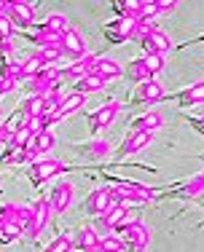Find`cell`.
<instances>
[{"mask_svg": "<svg viewBox=\"0 0 204 252\" xmlns=\"http://www.w3.org/2000/svg\"><path fill=\"white\" fill-rule=\"evenodd\" d=\"M19 113L27 118H43V94H30V97L19 105Z\"/></svg>", "mask_w": 204, "mask_h": 252, "instance_id": "obj_24", "label": "cell"}, {"mask_svg": "<svg viewBox=\"0 0 204 252\" xmlns=\"http://www.w3.org/2000/svg\"><path fill=\"white\" fill-rule=\"evenodd\" d=\"M156 134H148V131H127V137L121 140V145H118V151L113 153V166H118L124 158H132V156L142 153L148 145L153 142Z\"/></svg>", "mask_w": 204, "mask_h": 252, "instance_id": "obj_3", "label": "cell"}, {"mask_svg": "<svg viewBox=\"0 0 204 252\" xmlns=\"http://www.w3.org/2000/svg\"><path fill=\"white\" fill-rule=\"evenodd\" d=\"M196 201H199V204H202V207H204V193H202V196H199V199H196Z\"/></svg>", "mask_w": 204, "mask_h": 252, "instance_id": "obj_39", "label": "cell"}, {"mask_svg": "<svg viewBox=\"0 0 204 252\" xmlns=\"http://www.w3.org/2000/svg\"><path fill=\"white\" fill-rule=\"evenodd\" d=\"M177 11V3L175 0H156V19L159 16H170Z\"/></svg>", "mask_w": 204, "mask_h": 252, "instance_id": "obj_34", "label": "cell"}, {"mask_svg": "<svg viewBox=\"0 0 204 252\" xmlns=\"http://www.w3.org/2000/svg\"><path fill=\"white\" fill-rule=\"evenodd\" d=\"M30 215H33V204H19V201L0 204V223H19V225H27Z\"/></svg>", "mask_w": 204, "mask_h": 252, "instance_id": "obj_15", "label": "cell"}, {"mask_svg": "<svg viewBox=\"0 0 204 252\" xmlns=\"http://www.w3.org/2000/svg\"><path fill=\"white\" fill-rule=\"evenodd\" d=\"M140 59H142V64H145V70L151 78H159V73L167 64V57H161V54H142Z\"/></svg>", "mask_w": 204, "mask_h": 252, "instance_id": "obj_30", "label": "cell"}, {"mask_svg": "<svg viewBox=\"0 0 204 252\" xmlns=\"http://www.w3.org/2000/svg\"><path fill=\"white\" fill-rule=\"evenodd\" d=\"M118 113H121V102H118V99H107L102 107H97V110H92V113L86 116V124H89V129H92V134H97V131L110 129V126L116 124Z\"/></svg>", "mask_w": 204, "mask_h": 252, "instance_id": "obj_6", "label": "cell"}, {"mask_svg": "<svg viewBox=\"0 0 204 252\" xmlns=\"http://www.w3.org/2000/svg\"><path fill=\"white\" fill-rule=\"evenodd\" d=\"M137 43H140L142 54H161V57H167V54L172 51V40H170V35H167L161 27L153 30V32H148L145 38H140Z\"/></svg>", "mask_w": 204, "mask_h": 252, "instance_id": "obj_14", "label": "cell"}, {"mask_svg": "<svg viewBox=\"0 0 204 252\" xmlns=\"http://www.w3.org/2000/svg\"><path fill=\"white\" fill-rule=\"evenodd\" d=\"M100 244V233L94 225H81L73 233V252H94Z\"/></svg>", "mask_w": 204, "mask_h": 252, "instance_id": "obj_17", "label": "cell"}, {"mask_svg": "<svg viewBox=\"0 0 204 252\" xmlns=\"http://www.w3.org/2000/svg\"><path fill=\"white\" fill-rule=\"evenodd\" d=\"M49 220H51L49 199H46V196H40V199L33 204V215H30V220H27V225H25V239H27V242H35V239L43 233V228H49Z\"/></svg>", "mask_w": 204, "mask_h": 252, "instance_id": "obj_5", "label": "cell"}, {"mask_svg": "<svg viewBox=\"0 0 204 252\" xmlns=\"http://www.w3.org/2000/svg\"><path fill=\"white\" fill-rule=\"evenodd\" d=\"M73 148H75L81 156L92 158V161H102V158H107V156L113 153L110 140H105V137H97V140H92V142H75Z\"/></svg>", "mask_w": 204, "mask_h": 252, "instance_id": "obj_16", "label": "cell"}, {"mask_svg": "<svg viewBox=\"0 0 204 252\" xmlns=\"http://www.w3.org/2000/svg\"><path fill=\"white\" fill-rule=\"evenodd\" d=\"M110 207H116V199H113L110 185L94 188L92 193L86 196V201H83V209H86V215H92V218H102Z\"/></svg>", "mask_w": 204, "mask_h": 252, "instance_id": "obj_9", "label": "cell"}, {"mask_svg": "<svg viewBox=\"0 0 204 252\" xmlns=\"http://www.w3.org/2000/svg\"><path fill=\"white\" fill-rule=\"evenodd\" d=\"M14 38V25L8 22V16L0 14V43H5V40Z\"/></svg>", "mask_w": 204, "mask_h": 252, "instance_id": "obj_35", "label": "cell"}, {"mask_svg": "<svg viewBox=\"0 0 204 252\" xmlns=\"http://www.w3.org/2000/svg\"><path fill=\"white\" fill-rule=\"evenodd\" d=\"M113 14L118 16V19H132L137 22V11H140V0H116V3L110 5Z\"/></svg>", "mask_w": 204, "mask_h": 252, "instance_id": "obj_26", "label": "cell"}, {"mask_svg": "<svg viewBox=\"0 0 204 252\" xmlns=\"http://www.w3.org/2000/svg\"><path fill=\"white\" fill-rule=\"evenodd\" d=\"M116 236L132 252H148V244H151V231H148V225L142 220H124L116 228Z\"/></svg>", "mask_w": 204, "mask_h": 252, "instance_id": "obj_1", "label": "cell"}, {"mask_svg": "<svg viewBox=\"0 0 204 252\" xmlns=\"http://www.w3.org/2000/svg\"><path fill=\"white\" fill-rule=\"evenodd\" d=\"M68 169H70V166L62 164L59 158H49V156H43V158H35L33 164H30L27 177H30V183L38 188V185L49 183V180H54V177H62Z\"/></svg>", "mask_w": 204, "mask_h": 252, "instance_id": "obj_2", "label": "cell"}, {"mask_svg": "<svg viewBox=\"0 0 204 252\" xmlns=\"http://www.w3.org/2000/svg\"><path fill=\"white\" fill-rule=\"evenodd\" d=\"M59 49H62V57H68L70 62L81 59L86 54V43H83V35L78 32L75 27H68L62 32V40H59Z\"/></svg>", "mask_w": 204, "mask_h": 252, "instance_id": "obj_12", "label": "cell"}, {"mask_svg": "<svg viewBox=\"0 0 204 252\" xmlns=\"http://www.w3.org/2000/svg\"><path fill=\"white\" fill-rule=\"evenodd\" d=\"M161 126H164V116H161L159 110H151V113H142V116L132 118L129 131H148V134H156Z\"/></svg>", "mask_w": 204, "mask_h": 252, "instance_id": "obj_18", "label": "cell"}, {"mask_svg": "<svg viewBox=\"0 0 204 252\" xmlns=\"http://www.w3.org/2000/svg\"><path fill=\"white\" fill-rule=\"evenodd\" d=\"M54 145H57V134H54L51 129H43L40 134H35V137H33V142H30L27 151L33 153L35 158H43V156L49 153Z\"/></svg>", "mask_w": 204, "mask_h": 252, "instance_id": "obj_22", "label": "cell"}, {"mask_svg": "<svg viewBox=\"0 0 204 252\" xmlns=\"http://www.w3.org/2000/svg\"><path fill=\"white\" fill-rule=\"evenodd\" d=\"M73 196H75L73 180H59V183L51 188V193L46 196V199H49V207H51V215L68 212V207L73 204Z\"/></svg>", "mask_w": 204, "mask_h": 252, "instance_id": "obj_10", "label": "cell"}, {"mask_svg": "<svg viewBox=\"0 0 204 252\" xmlns=\"http://www.w3.org/2000/svg\"><path fill=\"white\" fill-rule=\"evenodd\" d=\"M43 252H73V233H57Z\"/></svg>", "mask_w": 204, "mask_h": 252, "instance_id": "obj_31", "label": "cell"}, {"mask_svg": "<svg viewBox=\"0 0 204 252\" xmlns=\"http://www.w3.org/2000/svg\"><path fill=\"white\" fill-rule=\"evenodd\" d=\"M33 57L38 59L43 67H54V64L62 59V49H59V46H49V49H35Z\"/></svg>", "mask_w": 204, "mask_h": 252, "instance_id": "obj_29", "label": "cell"}, {"mask_svg": "<svg viewBox=\"0 0 204 252\" xmlns=\"http://www.w3.org/2000/svg\"><path fill=\"white\" fill-rule=\"evenodd\" d=\"M105 86H107V83L102 81L100 75L89 73V75L78 78L75 83H70V92H73V94H83V97H89V94H97V92H102Z\"/></svg>", "mask_w": 204, "mask_h": 252, "instance_id": "obj_20", "label": "cell"}, {"mask_svg": "<svg viewBox=\"0 0 204 252\" xmlns=\"http://www.w3.org/2000/svg\"><path fill=\"white\" fill-rule=\"evenodd\" d=\"M59 86V70L57 67H43L40 73H35L27 81L30 94H49Z\"/></svg>", "mask_w": 204, "mask_h": 252, "instance_id": "obj_13", "label": "cell"}, {"mask_svg": "<svg viewBox=\"0 0 204 252\" xmlns=\"http://www.w3.org/2000/svg\"><path fill=\"white\" fill-rule=\"evenodd\" d=\"M127 250V244L121 242L118 236H100V244H97V252H124Z\"/></svg>", "mask_w": 204, "mask_h": 252, "instance_id": "obj_33", "label": "cell"}, {"mask_svg": "<svg viewBox=\"0 0 204 252\" xmlns=\"http://www.w3.org/2000/svg\"><path fill=\"white\" fill-rule=\"evenodd\" d=\"M199 161H204V151H202V153H199Z\"/></svg>", "mask_w": 204, "mask_h": 252, "instance_id": "obj_40", "label": "cell"}, {"mask_svg": "<svg viewBox=\"0 0 204 252\" xmlns=\"http://www.w3.org/2000/svg\"><path fill=\"white\" fill-rule=\"evenodd\" d=\"M121 78H127V81H132L137 86V83H142V81H148V70H145V64H142V59L137 57V59H132V62L127 64V67H124V75Z\"/></svg>", "mask_w": 204, "mask_h": 252, "instance_id": "obj_27", "label": "cell"}, {"mask_svg": "<svg viewBox=\"0 0 204 252\" xmlns=\"http://www.w3.org/2000/svg\"><path fill=\"white\" fill-rule=\"evenodd\" d=\"M94 75H100L105 83H110V81H116V78H121L124 75V67L116 62L113 57H100V62L94 64V70H92Z\"/></svg>", "mask_w": 204, "mask_h": 252, "instance_id": "obj_21", "label": "cell"}, {"mask_svg": "<svg viewBox=\"0 0 204 252\" xmlns=\"http://www.w3.org/2000/svg\"><path fill=\"white\" fill-rule=\"evenodd\" d=\"M127 215H129L127 209H121V207L116 204V207H110L105 215H102V218H97V225H100V228H110V231H113V228H118L124 220H127Z\"/></svg>", "mask_w": 204, "mask_h": 252, "instance_id": "obj_25", "label": "cell"}, {"mask_svg": "<svg viewBox=\"0 0 204 252\" xmlns=\"http://www.w3.org/2000/svg\"><path fill=\"white\" fill-rule=\"evenodd\" d=\"M25 239V225L19 223H0V244H11Z\"/></svg>", "mask_w": 204, "mask_h": 252, "instance_id": "obj_28", "label": "cell"}, {"mask_svg": "<svg viewBox=\"0 0 204 252\" xmlns=\"http://www.w3.org/2000/svg\"><path fill=\"white\" fill-rule=\"evenodd\" d=\"M35 8H38L35 3H25V0H11V3L3 5V14L8 16V22L14 25V30H16V27L27 30V27L35 25Z\"/></svg>", "mask_w": 204, "mask_h": 252, "instance_id": "obj_7", "label": "cell"}, {"mask_svg": "<svg viewBox=\"0 0 204 252\" xmlns=\"http://www.w3.org/2000/svg\"><path fill=\"white\" fill-rule=\"evenodd\" d=\"M185 121H188L191 129H194V131H199V134L204 137V113H202V116H188Z\"/></svg>", "mask_w": 204, "mask_h": 252, "instance_id": "obj_36", "label": "cell"}, {"mask_svg": "<svg viewBox=\"0 0 204 252\" xmlns=\"http://www.w3.org/2000/svg\"><path fill=\"white\" fill-rule=\"evenodd\" d=\"M68 27H70V22H68V16H65L62 11H51V14L38 25V30H43V32H57V35H62Z\"/></svg>", "mask_w": 204, "mask_h": 252, "instance_id": "obj_23", "label": "cell"}, {"mask_svg": "<svg viewBox=\"0 0 204 252\" xmlns=\"http://www.w3.org/2000/svg\"><path fill=\"white\" fill-rule=\"evenodd\" d=\"M175 102H177V107H194V105H202L204 102V81L199 83H191V86H185L183 92H177L175 94Z\"/></svg>", "mask_w": 204, "mask_h": 252, "instance_id": "obj_19", "label": "cell"}, {"mask_svg": "<svg viewBox=\"0 0 204 252\" xmlns=\"http://www.w3.org/2000/svg\"><path fill=\"white\" fill-rule=\"evenodd\" d=\"M0 78H8V81H22V62H19V59L0 62Z\"/></svg>", "mask_w": 204, "mask_h": 252, "instance_id": "obj_32", "label": "cell"}, {"mask_svg": "<svg viewBox=\"0 0 204 252\" xmlns=\"http://www.w3.org/2000/svg\"><path fill=\"white\" fill-rule=\"evenodd\" d=\"M202 193H204V172L191 175L188 180H183V183H175V188L159 193V196H156V201H161V199H188V201H196Z\"/></svg>", "mask_w": 204, "mask_h": 252, "instance_id": "obj_4", "label": "cell"}, {"mask_svg": "<svg viewBox=\"0 0 204 252\" xmlns=\"http://www.w3.org/2000/svg\"><path fill=\"white\" fill-rule=\"evenodd\" d=\"M102 35L107 38V43H127L135 40V22L132 19H110L102 25Z\"/></svg>", "mask_w": 204, "mask_h": 252, "instance_id": "obj_11", "label": "cell"}, {"mask_svg": "<svg viewBox=\"0 0 204 252\" xmlns=\"http://www.w3.org/2000/svg\"><path fill=\"white\" fill-rule=\"evenodd\" d=\"M14 86H16V81H8V78H0V97H3V94H8V92H14Z\"/></svg>", "mask_w": 204, "mask_h": 252, "instance_id": "obj_37", "label": "cell"}, {"mask_svg": "<svg viewBox=\"0 0 204 252\" xmlns=\"http://www.w3.org/2000/svg\"><path fill=\"white\" fill-rule=\"evenodd\" d=\"M167 97V89L159 78H148V81L137 83L135 92H132V102L135 105H153V102H161Z\"/></svg>", "mask_w": 204, "mask_h": 252, "instance_id": "obj_8", "label": "cell"}, {"mask_svg": "<svg viewBox=\"0 0 204 252\" xmlns=\"http://www.w3.org/2000/svg\"><path fill=\"white\" fill-rule=\"evenodd\" d=\"M196 43H204V32L199 35V38H191V40H185L183 46H177V49H188V46H196Z\"/></svg>", "mask_w": 204, "mask_h": 252, "instance_id": "obj_38", "label": "cell"}]
</instances>
